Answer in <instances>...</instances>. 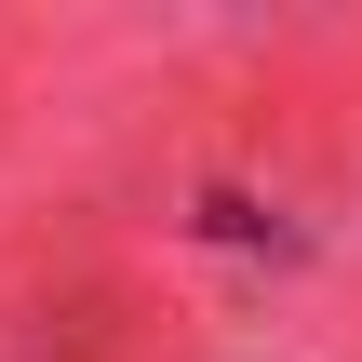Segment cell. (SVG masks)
Wrapping results in <instances>:
<instances>
[{
	"label": "cell",
	"instance_id": "cell-1",
	"mask_svg": "<svg viewBox=\"0 0 362 362\" xmlns=\"http://www.w3.org/2000/svg\"><path fill=\"white\" fill-rule=\"evenodd\" d=\"M202 242H242V255H282L296 228H282V215H269L255 188H202Z\"/></svg>",
	"mask_w": 362,
	"mask_h": 362
}]
</instances>
